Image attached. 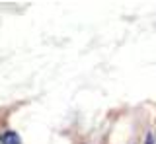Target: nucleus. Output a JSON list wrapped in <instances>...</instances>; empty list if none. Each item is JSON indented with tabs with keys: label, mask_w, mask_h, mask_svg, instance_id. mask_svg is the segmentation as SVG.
I'll return each instance as SVG.
<instances>
[{
	"label": "nucleus",
	"mask_w": 156,
	"mask_h": 144,
	"mask_svg": "<svg viewBox=\"0 0 156 144\" xmlns=\"http://www.w3.org/2000/svg\"><path fill=\"white\" fill-rule=\"evenodd\" d=\"M144 144H154V138H152V134H146V140Z\"/></svg>",
	"instance_id": "f03ea898"
},
{
	"label": "nucleus",
	"mask_w": 156,
	"mask_h": 144,
	"mask_svg": "<svg viewBox=\"0 0 156 144\" xmlns=\"http://www.w3.org/2000/svg\"><path fill=\"white\" fill-rule=\"evenodd\" d=\"M0 142L2 144H22V140H20V136L14 131H6L0 134Z\"/></svg>",
	"instance_id": "f257e3e1"
}]
</instances>
